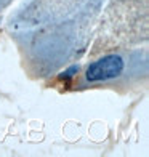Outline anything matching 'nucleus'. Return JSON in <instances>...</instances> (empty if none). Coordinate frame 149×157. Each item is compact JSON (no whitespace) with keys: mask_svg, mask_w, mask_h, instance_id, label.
I'll use <instances>...</instances> for the list:
<instances>
[{"mask_svg":"<svg viewBox=\"0 0 149 157\" xmlns=\"http://www.w3.org/2000/svg\"><path fill=\"white\" fill-rule=\"evenodd\" d=\"M108 0H26L6 19L21 67L32 80H48L80 61L93 40Z\"/></svg>","mask_w":149,"mask_h":157,"instance_id":"obj_1","label":"nucleus"},{"mask_svg":"<svg viewBox=\"0 0 149 157\" xmlns=\"http://www.w3.org/2000/svg\"><path fill=\"white\" fill-rule=\"evenodd\" d=\"M69 90L83 91L108 88L127 93L146 83L147 78V48H117L91 58L82 67H77Z\"/></svg>","mask_w":149,"mask_h":157,"instance_id":"obj_2","label":"nucleus"},{"mask_svg":"<svg viewBox=\"0 0 149 157\" xmlns=\"http://www.w3.org/2000/svg\"><path fill=\"white\" fill-rule=\"evenodd\" d=\"M147 42V0H111L101 11L88 58Z\"/></svg>","mask_w":149,"mask_h":157,"instance_id":"obj_3","label":"nucleus"},{"mask_svg":"<svg viewBox=\"0 0 149 157\" xmlns=\"http://www.w3.org/2000/svg\"><path fill=\"white\" fill-rule=\"evenodd\" d=\"M11 3H13V0H0V15H2Z\"/></svg>","mask_w":149,"mask_h":157,"instance_id":"obj_4","label":"nucleus"}]
</instances>
